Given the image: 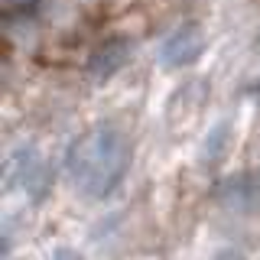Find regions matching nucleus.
<instances>
[{"instance_id":"1","label":"nucleus","mask_w":260,"mask_h":260,"mask_svg":"<svg viewBox=\"0 0 260 260\" xmlns=\"http://www.w3.org/2000/svg\"><path fill=\"white\" fill-rule=\"evenodd\" d=\"M127 162H130V146L124 140V134L111 124H101L72 143L69 159H65V173H69L72 185L81 195L108 199L124 179Z\"/></svg>"},{"instance_id":"6","label":"nucleus","mask_w":260,"mask_h":260,"mask_svg":"<svg viewBox=\"0 0 260 260\" xmlns=\"http://www.w3.org/2000/svg\"><path fill=\"white\" fill-rule=\"evenodd\" d=\"M257 182H260V169H257Z\"/></svg>"},{"instance_id":"3","label":"nucleus","mask_w":260,"mask_h":260,"mask_svg":"<svg viewBox=\"0 0 260 260\" xmlns=\"http://www.w3.org/2000/svg\"><path fill=\"white\" fill-rule=\"evenodd\" d=\"M130 59V43L127 39H108L88 62V72H91L94 81H108L114 72L124 69V62Z\"/></svg>"},{"instance_id":"5","label":"nucleus","mask_w":260,"mask_h":260,"mask_svg":"<svg viewBox=\"0 0 260 260\" xmlns=\"http://www.w3.org/2000/svg\"><path fill=\"white\" fill-rule=\"evenodd\" d=\"M257 108H260V91H257Z\"/></svg>"},{"instance_id":"2","label":"nucleus","mask_w":260,"mask_h":260,"mask_svg":"<svg viewBox=\"0 0 260 260\" xmlns=\"http://www.w3.org/2000/svg\"><path fill=\"white\" fill-rule=\"evenodd\" d=\"M205 52V36L195 23H182L173 29L159 46V62L166 69H189L192 62H199V55Z\"/></svg>"},{"instance_id":"4","label":"nucleus","mask_w":260,"mask_h":260,"mask_svg":"<svg viewBox=\"0 0 260 260\" xmlns=\"http://www.w3.org/2000/svg\"><path fill=\"white\" fill-rule=\"evenodd\" d=\"M228 140H231V124H228V120H218L205 134V140H202V166H215V162L224 156Z\"/></svg>"}]
</instances>
